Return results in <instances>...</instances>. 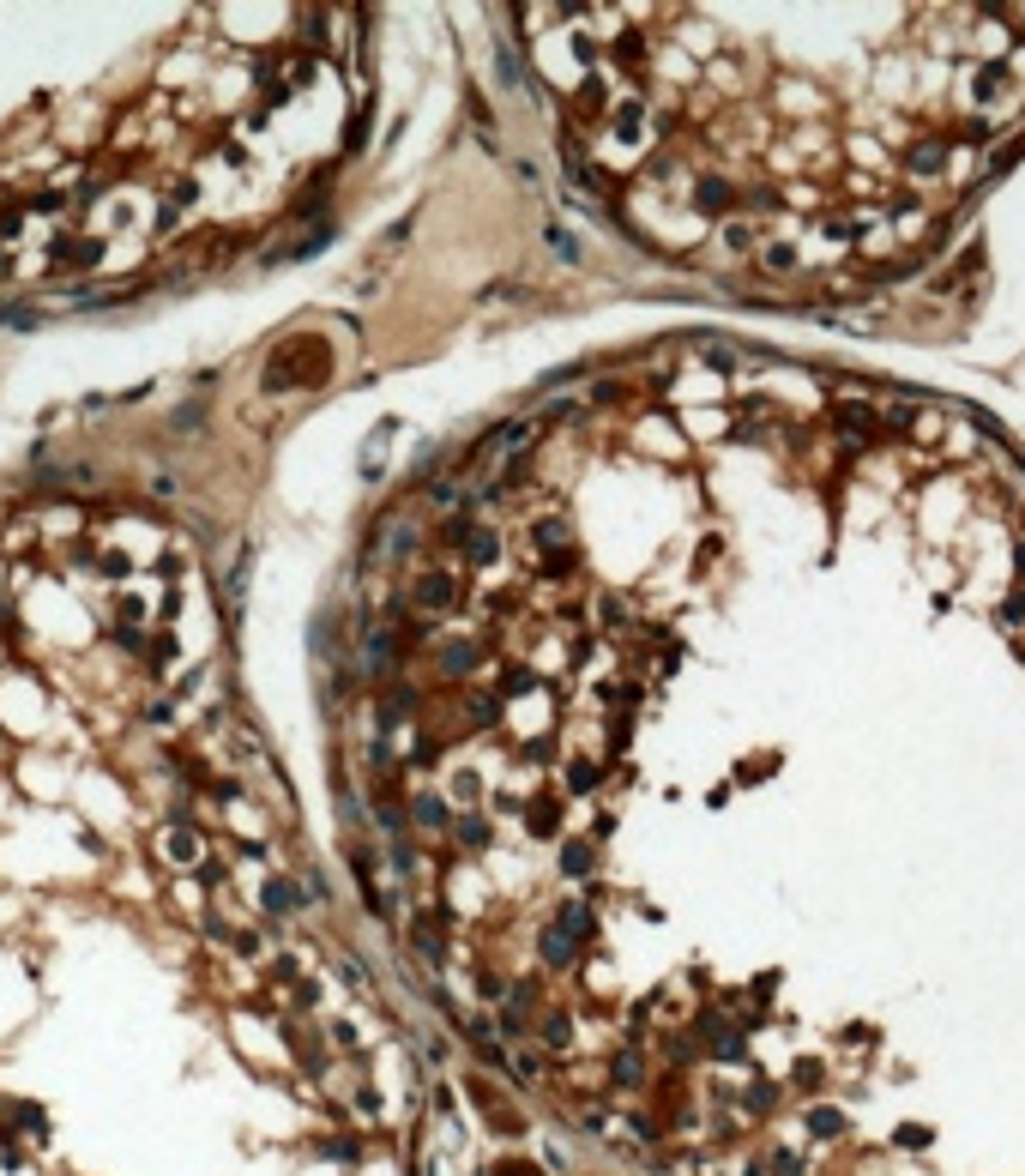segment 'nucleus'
Returning <instances> with one entry per match:
<instances>
[{"label":"nucleus","mask_w":1025,"mask_h":1176,"mask_svg":"<svg viewBox=\"0 0 1025 1176\" xmlns=\"http://www.w3.org/2000/svg\"><path fill=\"white\" fill-rule=\"evenodd\" d=\"M640 1068H645L640 1050H622V1056H616V1086H640Z\"/></svg>","instance_id":"9b49d317"},{"label":"nucleus","mask_w":1025,"mask_h":1176,"mask_svg":"<svg viewBox=\"0 0 1025 1176\" xmlns=\"http://www.w3.org/2000/svg\"><path fill=\"white\" fill-rule=\"evenodd\" d=\"M513 1068H519V1074H525V1086H537V1074H543V1062H537V1056H525V1050H519V1056H513Z\"/></svg>","instance_id":"5701e85b"},{"label":"nucleus","mask_w":1025,"mask_h":1176,"mask_svg":"<svg viewBox=\"0 0 1025 1176\" xmlns=\"http://www.w3.org/2000/svg\"><path fill=\"white\" fill-rule=\"evenodd\" d=\"M694 200H700V205H730V181H700Z\"/></svg>","instance_id":"dca6fc26"},{"label":"nucleus","mask_w":1025,"mask_h":1176,"mask_svg":"<svg viewBox=\"0 0 1025 1176\" xmlns=\"http://www.w3.org/2000/svg\"><path fill=\"white\" fill-rule=\"evenodd\" d=\"M417 820H422V827H446V809L435 797H417Z\"/></svg>","instance_id":"6ab92c4d"},{"label":"nucleus","mask_w":1025,"mask_h":1176,"mask_svg":"<svg viewBox=\"0 0 1025 1176\" xmlns=\"http://www.w3.org/2000/svg\"><path fill=\"white\" fill-rule=\"evenodd\" d=\"M808 1128H814L821 1140H832V1135L844 1128V1122H839V1110H814V1117H808Z\"/></svg>","instance_id":"a211bd4d"},{"label":"nucleus","mask_w":1025,"mask_h":1176,"mask_svg":"<svg viewBox=\"0 0 1025 1176\" xmlns=\"http://www.w3.org/2000/svg\"><path fill=\"white\" fill-rule=\"evenodd\" d=\"M694 1032H700V1044L712 1050V1056H742V1037H736V1026H724L718 1014H706Z\"/></svg>","instance_id":"7ed1b4c3"},{"label":"nucleus","mask_w":1025,"mask_h":1176,"mask_svg":"<svg viewBox=\"0 0 1025 1176\" xmlns=\"http://www.w3.org/2000/svg\"><path fill=\"white\" fill-rule=\"evenodd\" d=\"M453 833H459L464 851H482V845H489V820H482V815H459V820H453Z\"/></svg>","instance_id":"6e6552de"},{"label":"nucleus","mask_w":1025,"mask_h":1176,"mask_svg":"<svg viewBox=\"0 0 1025 1176\" xmlns=\"http://www.w3.org/2000/svg\"><path fill=\"white\" fill-rule=\"evenodd\" d=\"M501 688H507V700H513V694H525V688H531V670H507V676H501Z\"/></svg>","instance_id":"4be33fe9"},{"label":"nucleus","mask_w":1025,"mask_h":1176,"mask_svg":"<svg viewBox=\"0 0 1025 1176\" xmlns=\"http://www.w3.org/2000/svg\"><path fill=\"white\" fill-rule=\"evenodd\" d=\"M489 1176H543V1164H531V1158H501Z\"/></svg>","instance_id":"2eb2a0df"},{"label":"nucleus","mask_w":1025,"mask_h":1176,"mask_svg":"<svg viewBox=\"0 0 1025 1176\" xmlns=\"http://www.w3.org/2000/svg\"><path fill=\"white\" fill-rule=\"evenodd\" d=\"M591 784H598V766H585V760H580V766H573V791H591Z\"/></svg>","instance_id":"a878e982"},{"label":"nucleus","mask_w":1025,"mask_h":1176,"mask_svg":"<svg viewBox=\"0 0 1025 1176\" xmlns=\"http://www.w3.org/2000/svg\"><path fill=\"white\" fill-rule=\"evenodd\" d=\"M573 947H580V936H562V923L543 929V965H573Z\"/></svg>","instance_id":"20e7f679"},{"label":"nucleus","mask_w":1025,"mask_h":1176,"mask_svg":"<svg viewBox=\"0 0 1025 1176\" xmlns=\"http://www.w3.org/2000/svg\"><path fill=\"white\" fill-rule=\"evenodd\" d=\"M567 1032H573V1019H567V1014H543V1044H555V1050H562Z\"/></svg>","instance_id":"f8f14e48"},{"label":"nucleus","mask_w":1025,"mask_h":1176,"mask_svg":"<svg viewBox=\"0 0 1025 1176\" xmlns=\"http://www.w3.org/2000/svg\"><path fill=\"white\" fill-rule=\"evenodd\" d=\"M562 869H567V875H585V869H591V851H585V845H567V851H562Z\"/></svg>","instance_id":"f3484780"},{"label":"nucleus","mask_w":1025,"mask_h":1176,"mask_svg":"<svg viewBox=\"0 0 1025 1176\" xmlns=\"http://www.w3.org/2000/svg\"><path fill=\"white\" fill-rule=\"evenodd\" d=\"M549 820H555V809H549V802H537V809H531V827H537V833H549Z\"/></svg>","instance_id":"bb28decb"},{"label":"nucleus","mask_w":1025,"mask_h":1176,"mask_svg":"<svg viewBox=\"0 0 1025 1176\" xmlns=\"http://www.w3.org/2000/svg\"><path fill=\"white\" fill-rule=\"evenodd\" d=\"M97 259H103V241H97V236H79V241L67 236V241H55V266H60V272H73V266L85 272V266H97Z\"/></svg>","instance_id":"f03ea898"},{"label":"nucleus","mask_w":1025,"mask_h":1176,"mask_svg":"<svg viewBox=\"0 0 1025 1176\" xmlns=\"http://www.w3.org/2000/svg\"><path fill=\"white\" fill-rule=\"evenodd\" d=\"M392 658H399V639H392V634H374V639H368V670H386Z\"/></svg>","instance_id":"1a4fd4ad"},{"label":"nucleus","mask_w":1025,"mask_h":1176,"mask_svg":"<svg viewBox=\"0 0 1025 1176\" xmlns=\"http://www.w3.org/2000/svg\"><path fill=\"white\" fill-rule=\"evenodd\" d=\"M260 905L272 911V918H283V911H296V905H301V887H296V881H265Z\"/></svg>","instance_id":"39448f33"},{"label":"nucleus","mask_w":1025,"mask_h":1176,"mask_svg":"<svg viewBox=\"0 0 1025 1176\" xmlns=\"http://www.w3.org/2000/svg\"><path fill=\"white\" fill-rule=\"evenodd\" d=\"M417 598H422V610H446V603H453V574H422Z\"/></svg>","instance_id":"423d86ee"},{"label":"nucleus","mask_w":1025,"mask_h":1176,"mask_svg":"<svg viewBox=\"0 0 1025 1176\" xmlns=\"http://www.w3.org/2000/svg\"><path fill=\"white\" fill-rule=\"evenodd\" d=\"M549 248H555V254H562V259H580V241L567 236L562 223H555V230H549Z\"/></svg>","instance_id":"aec40b11"},{"label":"nucleus","mask_w":1025,"mask_h":1176,"mask_svg":"<svg viewBox=\"0 0 1025 1176\" xmlns=\"http://www.w3.org/2000/svg\"><path fill=\"white\" fill-rule=\"evenodd\" d=\"M410 936H417V947H422L428 959H441V936H435V923H428V918H422V923H410Z\"/></svg>","instance_id":"4468645a"},{"label":"nucleus","mask_w":1025,"mask_h":1176,"mask_svg":"<svg viewBox=\"0 0 1025 1176\" xmlns=\"http://www.w3.org/2000/svg\"><path fill=\"white\" fill-rule=\"evenodd\" d=\"M471 561H495V538L489 531H471Z\"/></svg>","instance_id":"412c9836"},{"label":"nucleus","mask_w":1025,"mask_h":1176,"mask_svg":"<svg viewBox=\"0 0 1025 1176\" xmlns=\"http://www.w3.org/2000/svg\"><path fill=\"white\" fill-rule=\"evenodd\" d=\"M904 169H911V176H935V169H941V145H917Z\"/></svg>","instance_id":"9d476101"},{"label":"nucleus","mask_w":1025,"mask_h":1176,"mask_svg":"<svg viewBox=\"0 0 1025 1176\" xmlns=\"http://www.w3.org/2000/svg\"><path fill=\"white\" fill-rule=\"evenodd\" d=\"M790 266H796V248H790V241H772V248H766V272H790Z\"/></svg>","instance_id":"ddd939ff"},{"label":"nucleus","mask_w":1025,"mask_h":1176,"mask_svg":"<svg viewBox=\"0 0 1025 1176\" xmlns=\"http://www.w3.org/2000/svg\"><path fill=\"white\" fill-rule=\"evenodd\" d=\"M453 797H459V802L477 797V773H459V778H453Z\"/></svg>","instance_id":"b1692460"},{"label":"nucleus","mask_w":1025,"mask_h":1176,"mask_svg":"<svg viewBox=\"0 0 1025 1176\" xmlns=\"http://www.w3.org/2000/svg\"><path fill=\"white\" fill-rule=\"evenodd\" d=\"M332 375V350L320 339H290L278 357L265 362V393H290V386H320Z\"/></svg>","instance_id":"f257e3e1"},{"label":"nucleus","mask_w":1025,"mask_h":1176,"mask_svg":"<svg viewBox=\"0 0 1025 1176\" xmlns=\"http://www.w3.org/2000/svg\"><path fill=\"white\" fill-rule=\"evenodd\" d=\"M145 718H151V724H169V718H175V706H169V700H151V706H145Z\"/></svg>","instance_id":"393cba45"},{"label":"nucleus","mask_w":1025,"mask_h":1176,"mask_svg":"<svg viewBox=\"0 0 1025 1176\" xmlns=\"http://www.w3.org/2000/svg\"><path fill=\"white\" fill-rule=\"evenodd\" d=\"M839 429H844V435H857V440H875V435H881V422L868 417L863 404H844V411H839Z\"/></svg>","instance_id":"0eeeda50"}]
</instances>
